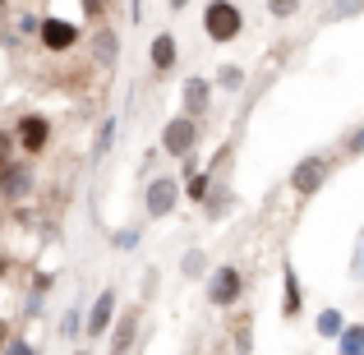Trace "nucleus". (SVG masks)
I'll use <instances>...</instances> for the list:
<instances>
[{
	"mask_svg": "<svg viewBox=\"0 0 364 355\" xmlns=\"http://www.w3.org/2000/svg\"><path fill=\"white\" fill-rule=\"evenodd\" d=\"M203 33H208V42H217V46L245 37V9L235 5V0H208L203 5Z\"/></svg>",
	"mask_w": 364,
	"mask_h": 355,
	"instance_id": "obj_1",
	"label": "nucleus"
},
{
	"mask_svg": "<svg viewBox=\"0 0 364 355\" xmlns=\"http://www.w3.org/2000/svg\"><path fill=\"white\" fill-rule=\"evenodd\" d=\"M203 295L213 309H235L245 300V272L240 263H217L213 272L203 277Z\"/></svg>",
	"mask_w": 364,
	"mask_h": 355,
	"instance_id": "obj_2",
	"label": "nucleus"
},
{
	"mask_svg": "<svg viewBox=\"0 0 364 355\" xmlns=\"http://www.w3.org/2000/svg\"><path fill=\"white\" fill-rule=\"evenodd\" d=\"M180 198H185L180 176H152L148 185H143V213H148V222H166L180 208Z\"/></svg>",
	"mask_w": 364,
	"mask_h": 355,
	"instance_id": "obj_3",
	"label": "nucleus"
},
{
	"mask_svg": "<svg viewBox=\"0 0 364 355\" xmlns=\"http://www.w3.org/2000/svg\"><path fill=\"white\" fill-rule=\"evenodd\" d=\"M328 180H332V152H304V157L291 166L295 198H314L323 185H328Z\"/></svg>",
	"mask_w": 364,
	"mask_h": 355,
	"instance_id": "obj_4",
	"label": "nucleus"
},
{
	"mask_svg": "<svg viewBox=\"0 0 364 355\" xmlns=\"http://www.w3.org/2000/svg\"><path fill=\"white\" fill-rule=\"evenodd\" d=\"M51 116H42V111H23V116L14 120V143H18V157H42L46 148H51Z\"/></svg>",
	"mask_w": 364,
	"mask_h": 355,
	"instance_id": "obj_5",
	"label": "nucleus"
},
{
	"mask_svg": "<svg viewBox=\"0 0 364 355\" xmlns=\"http://www.w3.org/2000/svg\"><path fill=\"white\" fill-rule=\"evenodd\" d=\"M37 194V171L28 157H14L9 166H0V203L14 208V203H28Z\"/></svg>",
	"mask_w": 364,
	"mask_h": 355,
	"instance_id": "obj_6",
	"label": "nucleus"
},
{
	"mask_svg": "<svg viewBox=\"0 0 364 355\" xmlns=\"http://www.w3.org/2000/svg\"><path fill=\"white\" fill-rule=\"evenodd\" d=\"M161 152L166 157H176V161H185V157H194L198 152V120L194 116H171L166 124H161Z\"/></svg>",
	"mask_w": 364,
	"mask_h": 355,
	"instance_id": "obj_7",
	"label": "nucleus"
},
{
	"mask_svg": "<svg viewBox=\"0 0 364 355\" xmlns=\"http://www.w3.org/2000/svg\"><path fill=\"white\" fill-rule=\"evenodd\" d=\"M37 42H42V51H51V55H70L74 46L83 42V28L74 23V18L42 14V28H37Z\"/></svg>",
	"mask_w": 364,
	"mask_h": 355,
	"instance_id": "obj_8",
	"label": "nucleus"
},
{
	"mask_svg": "<svg viewBox=\"0 0 364 355\" xmlns=\"http://www.w3.org/2000/svg\"><path fill=\"white\" fill-rule=\"evenodd\" d=\"M111 328H116V286H102L97 300L88 304V328H83V337L102 341V337H111Z\"/></svg>",
	"mask_w": 364,
	"mask_h": 355,
	"instance_id": "obj_9",
	"label": "nucleus"
},
{
	"mask_svg": "<svg viewBox=\"0 0 364 355\" xmlns=\"http://www.w3.org/2000/svg\"><path fill=\"white\" fill-rule=\"evenodd\" d=\"M88 51H92V65H97V70L107 74V70H116V65H120L124 42H120V33H116L111 23H97V33L88 37Z\"/></svg>",
	"mask_w": 364,
	"mask_h": 355,
	"instance_id": "obj_10",
	"label": "nucleus"
},
{
	"mask_svg": "<svg viewBox=\"0 0 364 355\" xmlns=\"http://www.w3.org/2000/svg\"><path fill=\"white\" fill-rule=\"evenodd\" d=\"M180 65V42H176V33H152V42H148V70L157 74V79H166L171 70Z\"/></svg>",
	"mask_w": 364,
	"mask_h": 355,
	"instance_id": "obj_11",
	"label": "nucleus"
},
{
	"mask_svg": "<svg viewBox=\"0 0 364 355\" xmlns=\"http://www.w3.org/2000/svg\"><path fill=\"white\" fill-rule=\"evenodd\" d=\"M180 107H185V116L203 120L208 111H213V79H203V74H189V79L180 83Z\"/></svg>",
	"mask_w": 364,
	"mask_h": 355,
	"instance_id": "obj_12",
	"label": "nucleus"
},
{
	"mask_svg": "<svg viewBox=\"0 0 364 355\" xmlns=\"http://www.w3.org/2000/svg\"><path fill=\"white\" fill-rule=\"evenodd\" d=\"M139 323H143V304H129V309H120L116 328H111V337H107L111 355H134V341H139Z\"/></svg>",
	"mask_w": 364,
	"mask_h": 355,
	"instance_id": "obj_13",
	"label": "nucleus"
},
{
	"mask_svg": "<svg viewBox=\"0 0 364 355\" xmlns=\"http://www.w3.org/2000/svg\"><path fill=\"white\" fill-rule=\"evenodd\" d=\"M304 309V286H300V272H295L291 258H282V319H300Z\"/></svg>",
	"mask_w": 364,
	"mask_h": 355,
	"instance_id": "obj_14",
	"label": "nucleus"
},
{
	"mask_svg": "<svg viewBox=\"0 0 364 355\" xmlns=\"http://www.w3.org/2000/svg\"><path fill=\"white\" fill-rule=\"evenodd\" d=\"M51 286H55L51 272H37L33 282H28V295H23V314H28V319H37V314H42L46 295H51Z\"/></svg>",
	"mask_w": 364,
	"mask_h": 355,
	"instance_id": "obj_15",
	"label": "nucleus"
},
{
	"mask_svg": "<svg viewBox=\"0 0 364 355\" xmlns=\"http://www.w3.org/2000/svg\"><path fill=\"white\" fill-rule=\"evenodd\" d=\"M180 185H185V198L189 203H198L203 208V198H208V189L217 185V171H208V166H198L194 176H180Z\"/></svg>",
	"mask_w": 364,
	"mask_h": 355,
	"instance_id": "obj_16",
	"label": "nucleus"
},
{
	"mask_svg": "<svg viewBox=\"0 0 364 355\" xmlns=\"http://www.w3.org/2000/svg\"><path fill=\"white\" fill-rule=\"evenodd\" d=\"M116 134H120V120H116V116H107V120L97 124V134H92V148H88V157H92V161H102L111 148H116Z\"/></svg>",
	"mask_w": 364,
	"mask_h": 355,
	"instance_id": "obj_17",
	"label": "nucleus"
},
{
	"mask_svg": "<svg viewBox=\"0 0 364 355\" xmlns=\"http://www.w3.org/2000/svg\"><path fill=\"white\" fill-rule=\"evenodd\" d=\"M314 332H318L323 341H337L341 332H346V314L332 309V304H328V309H318V319H314Z\"/></svg>",
	"mask_w": 364,
	"mask_h": 355,
	"instance_id": "obj_18",
	"label": "nucleus"
},
{
	"mask_svg": "<svg viewBox=\"0 0 364 355\" xmlns=\"http://www.w3.org/2000/svg\"><path fill=\"white\" fill-rule=\"evenodd\" d=\"M83 328H88V309H83V304H70V309L60 314V328H55V332H60L65 341H79Z\"/></svg>",
	"mask_w": 364,
	"mask_h": 355,
	"instance_id": "obj_19",
	"label": "nucleus"
},
{
	"mask_svg": "<svg viewBox=\"0 0 364 355\" xmlns=\"http://www.w3.org/2000/svg\"><path fill=\"white\" fill-rule=\"evenodd\" d=\"M245 83H249L245 65H222V70L213 74V88H222V92H240Z\"/></svg>",
	"mask_w": 364,
	"mask_h": 355,
	"instance_id": "obj_20",
	"label": "nucleus"
},
{
	"mask_svg": "<svg viewBox=\"0 0 364 355\" xmlns=\"http://www.w3.org/2000/svg\"><path fill=\"white\" fill-rule=\"evenodd\" d=\"M226 208H231V185H226V180H217V185L208 189V198H203V213L217 222V217H222Z\"/></svg>",
	"mask_w": 364,
	"mask_h": 355,
	"instance_id": "obj_21",
	"label": "nucleus"
},
{
	"mask_svg": "<svg viewBox=\"0 0 364 355\" xmlns=\"http://www.w3.org/2000/svg\"><path fill=\"white\" fill-rule=\"evenodd\" d=\"M213 267H208V258H203V249H189L185 258H180V277L185 282H198V277H208Z\"/></svg>",
	"mask_w": 364,
	"mask_h": 355,
	"instance_id": "obj_22",
	"label": "nucleus"
},
{
	"mask_svg": "<svg viewBox=\"0 0 364 355\" xmlns=\"http://www.w3.org/2000/svg\"><path fill=\"white\" fill-rule=\"evenodd\" d=\"M231 341H235V355H249V351H254V319H249V314H240V319H235Z\"/></svg>",
	"mask_w": 364,
	"mask_h": 355,
	"instance_id": "obj_23",
	"label": "nucleus"
},
{
	"mask_svg": "<svg viewBox=\"0 0 364 355\" xmlns=\"http://www.w3.org/2000/svg\"><path fill=\"white\" fill-rule=\"evenodd\" d=\"M341 355H364V323H346V332L337 337Z\"/></svg>",
	"mask_w": 364,
	"mask_h": 355,
	"instance_id": "obj_24",
	"label": "nucleus"
},
{
	"mask_svg": "<svg viewBox=\"0 0 364 355\" xmlns=\"http://www.w3.org/2000/svg\"><path fill=\"white\" fill-rule=\"evenodd\" d=\"M350 282H364V226L355 231V249H350Z\"/></svg>",
	"mask_w": 364,
	"mask_h": 355,
	"instance_id": "obj_25",
	"label": "nucleus"
},
{
	"mask_svg": "<svg viewBox=\"0 0 364 355\" xmlns=\"http://www.w3.org/2000/svg\"><path fill=\"white\" fill-rule=\"evenodd\" d=\"M263 5H267V14H272V18H282V23L300 14V0H263Z\"/></svg>",
	"mask_w": 364,
	"mask_h": 355,
	"instance_id": "obj_26",
	"label": "nucleus"
},
{
	"mask_svg": "<svg viewBox=\"0 0 364 355\" xmlns=\"http://www.w3.org/2000/svg\"><path fill=\"white\" fill-rule=\"evenodd\" d=\"M79 14H83V23H102L107 18V0H79Z\"/></svg>",
	"mask_w": 364,
	"mask_h": 355,
	"instance_id": "obj_27",
	"label": "nucleus"
},
{
	"mask_svg": "<svg viewBox=\"0 0 364 355\" xmlns=\"http://www.w3.org/2000/svg\"><path fill=\"white\" fill-rule=\"evenodd\" d=\"M14 152H18L14 129H5V124H0V166H9V161H14Z\"/></svg>",
	"mask_w": 364,
	"mask_h": 355,
	"instance_id": "obj_28",
	"label": "nucleus"
},
{
	"mask_svg": "<svg viewBox=\"0 0 364 355\" xmlns=\"http://www.w3.org/2000/svg\"><path fill=\"white\" fill-rule=\"evenodd\" d=\"M111 245H116V249H134V245H139V226H120V231H111Z\"/></svg>",
	"mask_w": 364,
	"mask_h": 355,
	"instance_id": "obj_29",
	"label": "nucleus"
},
{
	"mask_svg": "<svg viewBox=\"0 0 364 355\" xmlns=\"http://www.w3.org/2000/svg\"><path fill=\"white\" fill-rule=\"evenodd\" d=\"M0 355H37V346H33L28 337H9V341H5V351H0Z\"/></svg>",
	"mask_w": 364,
	"mask_h": 355,
	"instance_id": "obj_30",
	"label": "nucleus"
},
{
	"mask_svg": "<svg viewBox=\"0 0 364 355\" xmlns=\"http://www.w3.org/2000/svg\"><path fill=\"white\" fill-rule=\"evenodd\" d=\"M346 152H350V157H360V152H364V124H360V129L346 139Z\"/></svg>",
	"mask_w": 364,
	"mask_h": 355,
	"instance_id": "obj_31",
	"label": "nucleus"
},
{
	"mask_svg": "<svg viewBox=\"0 0 364 355\" xmlns=\"http://www.w3.org/2000/svg\"><path fill=\"white\" fill-rule=\"evenodd\" d=\"M9 267H14V258H9V254H0V282L9 277Z\"/></svg>",
	"mask_w": 364,
	"mask_h": 355,
	"instance_id": "obj_32",
	"label": "nucleus"
},
{
	"mask_svg": "<svg viewBox=\"0 0 364 355\" xmlns=\"http://www.w3.org/2000/svg\"><path fill=\"white\" fill-rule=\"evenodd\" d=\"M129 18H134V23L143 18V0H129Z\"/></svg>",
	"mask_w": 364,
	"mask_h": 355,
	"instance_id": "obj_33",
	"label": "nucleus"
},
{
	"mask_svg": "<svg viewBox=\"0 0 364 355\" xmlns=\"http://www.w3.org/2000/svg\"><path fill=\"white\" fill-rule=\"evenodd\" d=\"M166 5H171V14H185V9H189V0H166Z\"/></svg>",
	"mask_w": 364,
	"mask_h": 355,
	"instance_id": "obj_34",
	"label": "nucleus"
},
{
	"mask_svg": "<svg viewBox=\"0 0 364 355\" xmlns=\"http://www.w3.org/2000/svg\"><path fill=\"white\" fill-rule=\"evenodd\" d=\"M0 226H5V203H0Z\"/></svg>",
	"mask_w": 364,
	"mask_h": 355,
	"instance_id": "obj_35",
	"label": "nucleus"
},
{
	"mask_svg": "<svg viewBox=\"0 0 364 355\" xmlns=\"http://www.w3.org/2000/svg\"><path fill=\"white\" fill-rule=\"evenodd\" d=\"M5 5H9V0H0V9H5Z\"/></svg>",
	"mask_w": 364,
	"mask_h": 355,
	"instance_id": "obj_36",
	"label": "nucleus"
},
{
	"mask_svg": "<svg viewBox=\"0 0 364 355\" xmlns=\"http://www.w3.org/2000/svg\"><path fill=\"white\" fill-rule=\"evenodd\" d=\"M74 355H88V351H74Z\"/></svg>",
	"mask_w": 364,
	"mask_h": 355,
	"instance_id": "obj_37",
	"label": "nucleus"
}]
</instances>
